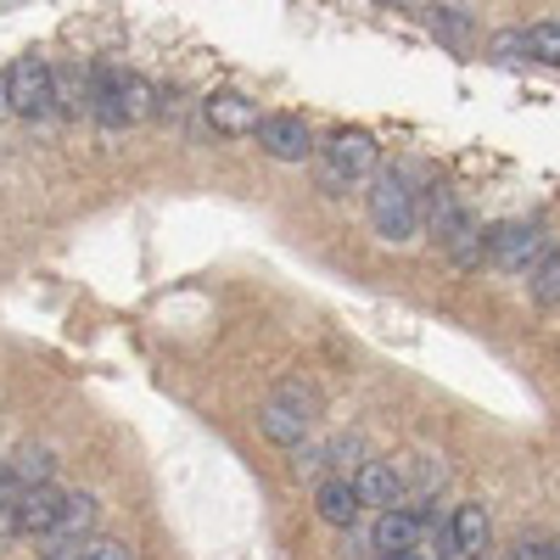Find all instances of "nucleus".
<instances>
[{"label":"nucleus","mask_w":560,"mask_h":560,"mask_svg":"<svg viewBox=\"0 0 560 560\" xmlns=\"http://www.w3.org/2000/svg\"><path fill=\"white\" fill-rule=\"evenodd\" d=\"M420 191H427V174L415 163H393L370 174V224H376L382 242L404 247L420 236Z\"/></svg>","instance_id":"f257e3e1"},{"label":"nucleus","mask_w":560,"mask_h":560,"mask_svg":"<svg viewBox=\"0 0 560 560\" xmlns=\"http://www.w3.org/2000/svg\"><path fill=\"white\" fill-rule=\"evenodd\" d=\"M465 560H488V555H465Z\"/></svg>","instance_id":"a878e982"},{"label":"nucleus","mask_w":560,"mask_h":560,"mask_svg":"<svg viewBox=\"0 0 560 560\" xmlns=\"http://www.w3.org/2000/svg\"><path fill=\"white\" fill-rule=\"evenodd\" d=\"M544 247H549V236L538 219H504L488 230V264L504 275H527L544 258Z\"/></svg>","instance_id":"423d86ee"},{"label":"nucleus","mask_w":560,"mask_h":560,"mask_svg":"<svg viewBox=\"0 0 560 560\" xmlns=\"http://www.w3.org/2000/svg\"><path fill=\"white\" fill-rule=\"evenodd\" d=\"M152 84L140 79L135 68H113V62H96L90 68V118L102 129H129L152 113Z\"/></svg>","instance_id":"f03ea898"},{"label":"nucleus","mask_w":560,"mask_h":560,"mask_svg":"<svg viewBox=\"0 0 560 560\" xmlns=\"http://www.w3.org/2000/svg\"><path fill=\"white\" fill-rule=\"evenodd\" d=\"M382 7H415V0H382Z\"/></svg>","instance_id":"393cba45"},{"label":"nucleus","mask_w":560,"mask_h":560,"mask_svg":"<svg viewBox=\"0 0 560 560\" xmlns=\"http://www.w3.org/2000/svg\"><path fill=\"white\" fill-rule=\"evenodd\" d=\"M376 560H427L420 549H393V555H376Z\"/></svg>","instance_id":"5701e85b"},{"label":"nucleus","mask_w":560,"mask_h":560,"mask_svg":"<svg viewBox=\"0 0 560 560\" xmlns=\"http://www.w3.org/2000/svg\"><path fill=\"white\" fill-rule=\"evenodd\" d=\"M427 28L448 45V51H471V39H477V23L465 18L459 7H432L427 12Z\"/></svg>","instance_id":"6ab92c4d"},{"label":"nucleus","mask_w":560,"mask_h":560,"mask_svg":"<svg viewBox=\"0 0 560 560\" xmlns=\"http://www.w3.org/2000/svg\"><path fill=\"white\" fill-rule=\"evenodd\" d=\"M7 471H12L18 488L28 493V488H39V482H51V477H57V459L45 454V448H18V454L7 459Z\"/></svg>","instance_id":"aec40b11"},{"label":"nucleus","mask_w":560,"mask_h":560,"mask_svg":"<svg viewBox=\"0 0 560 560\" xmlns=\"http://www.w3.org/2000/svg\"><path fill=\"white\" fill-rule=\"evenodd\" d=\"M415 549L427 555V560H459L448 516H438V510H427V504H420V538H415Z\"/></svg>","instance_id":"f3484780"},{"label":"nucleus","mask_w":560,"mask_h":560,"mask_svg":"<svg viewBox=\"0 0 560 560\" xmlns=\"http://www.w3.org/2000/svg\"><path fill=\"white\" fill-rule=\"evenodd\" d=\"M12 113V102H7V68H0V118Z\"/></svg>","instance_id":"b1692460"},{"label":"nucleus","mask_w":560,"mask_h":560,"mask_svg":"<svg viewBox=\"0 0 560 560\" xmlns=\"http://www.w3.org/2000/svg\"><path fill=\"white\" fill-rule=\"evenodd\" d=\"M7 102L18 118L28 124H51L57 118V73L51 62H39V57H18L7 68Z\"/></svg>","instance_id":"39448f33"},{"label":"nucleus","mask_w":560,"mask_h":560,"mask_svg":"<svg viewBox=\"0 0 560 560\" xmlns=\"http://www.w3.org/2000/svg\"><path fill=\"white\" fill-rule=\"evenodd\" d=\"M527 292H533V303L560 308V242H549V247H544V258L527 269Z\"/></svg>","instance_id":"a211bd4d"},{"label":"nucleus","mask_w":560,"mask_h":560,"mask_svg":"<svg viewBox=\"0 0 560 560\" xmlns=\"http://www.w3.org/2000/svg\"><path fill=\"white\" fill-rule=\"evenodd\" d=\"M522 45H527V62L560 68V23H533V28H522Z\"/></svg>","instance_id":"412c9836"},{"label":"nucleus","mask_w":560,"mask_h":560,"mask_svg":"<svg viewBox=\"0 0 560 560\" xmlns=\"http://www.w3.org/2000/svg\"><path fill=\"white\" fill-rule=\"evenodd\" d=\"M493 57H499V62H527V45H522V28H510V34H499V39H493Z\"/></svg>","instance_id":"4be33fe9"},{"label":"nucleus","mask_w":560,"mask_h":560,"mask_svg":"<svg viewBox=\"0 0 560 560\" xmlns=\"http://www.w3.org/2000/svg\"><path fill=\"white\" fill-rule=\"evenodd\" d=\"M448 527H454V549H459V560H465V555H482V549H488V533H493V522H488V510H482V504H459L454 516H448Z\"/></svg>","instance_id":"dca6fc26"},{"label":"nucleus","mask_w":560,"mask_h":560,"mask_svg":"<svg viewBox=\"0 0 560 560\" xmlns=\"http://www.w3.org/2000/svg\"><path fill=\"white\" fill-rule=\"evenodd\" d=\"M314 158H319V185L331 197H342L348 185L376 174L382 152H376V140H370L364 129H331V135H325V147H314Z\"/></svg>","instance_id":"7ed1b4c3"},{"label":"nucleus","mask_w":560,"mask_h":560,"mask_svg":"<svg viewBox=\"0 0 560 560\" xmlns=\"http://www.w3.org/2000/svg\"><path fill=\"white\" fill-rule=\"evenodd\" d=\"M253 135H258V152L275 158V163H303V158H314V135H308V124L292 118V113H258Z\"/></svg>","instance_id":"0eeeda50"},{"label":"nucleus","mask_w":560,"mask_h":560,"mask_svg":"<svg viewBox=\"0 0 560 560\" xmlns=\"http://www.w3.org/2000/svg\"><path fill=\"white\" fill-rule=\"evenodd\" d=\"M415 538H420V504H387V510H376V522L364 527L370 560L393 555V549H415Z\"/></svg>","instance_id":"1a4fd4ad"},{"label":"nucleus","mask_w":560,"mask_h":560,"mask_svg":"<svg viewBox=\"0 0 560 560\" xmlns=\"http://www.w3.org/2000/svg\"><path fill=\"white\" fill-rule=\"evenodd\" d=\"M364 438L359 432H342V438H331V443H319V448H308L303 459H298V471L308 477V482H325V477H353L359 465H364Z\"/></svg>","instance_id":"6e6552de"},{"label":"nucleus","mask_w":560,"mask_h":560,"mask_svg":"<svg viewBox=\"0 0 560 560\" xmlns=\"http://www.w3.org/2000/svg\"><path fill=\"white\" fill-rule=\"evenodd\" d=\"M398 482H404V504H427L448 482V465L432 459V454H404L398 459Z\"/></svg>","instance_id":"4468645a"},{"label":"nucleus","mask_w":560,"mask_h":560,"mask_svg":"<svg viewBox=\"0 0 560 560\" xmlns=\"http://www.w3.org/2000/svg\"><path fill=\"white\" fill-rule=\"evenodd\" d=\"M353 488H359V504L364 510H387V504H404V482H398V459H382V454H364V465L353 471Z\"/></svg>","instance_id":"9d476101"},{"label":"nucleus","mask_w":560,"mask_h":560,"mask_svg":"<svg viewBox=\"0 0 560 560\" xmlns=\"http://www.w3.org/2000/svg\"><path fill=\"white\" fill-rule=\"evenodd\" d=\"M314 420H319V398L303 382H280L275 398L258 409V427H264V438L275 448H303L308 432H314Z\"/></svg>","instance_id":"20e7f679"},{"label":"nucleus","mask_w":560,"mask_h":560,"mask_svg":"<svg viewBox=\"0 0 560 560\" xmlns=\"http://www.w3.org/2000/svg\"><path fill=\"white\" fill-rule=\"evenodd\" d=\"M314 510H319V522L337 527V533H348V527L364 522V504H359L353 477H325V482H314Z\"/></svg>","instance_id":"9b49d317"},{"label":"nucleus","mask_w":560,"mask_h":560,"mask_svg":"<svg viewBox=\"0 0 560 560\" xmlns=\"http://www.w3.org/2000/svg\"><path fill=\"white\" fill-rule=\"evenodd\" d=\"M202 118H208V129H219V135H253L258 102L242 96V90H213V96L202 102Z\"/></svg>","instance_id":"ddd939ff"},{"label":"nucleus","mask_w":560,"mask_h":560,"mask_svg":"<svg viewBox=\"0 0 560 560\" xmlns=\"http://www.w3.org/2000/svg\"><path fill=\"white\" fill-rule=\"evenodd\" d=\"M90 533H96V499H90V493H68L62 522L45 533L39 544H45V549H68V544H79V538H90Z\"/></svg>","instance_id":"2eb2a0df"},{"label":"nucleus","mask_w":560,"mask_h":560,"mask_svg":"<svg viewBox=\"0 0 560 560\" xmlns=\"http://www.w3.org/2000/svg\"><path fill=\"white\" fill-rule=\"evenodd\" d=\"M62 504H68V493H62L57 482L28 488V493L18 499V533H23V538H45V533L62 522Z\"/></svg>","instance_id":"f8f14e48"}]
</instances>
